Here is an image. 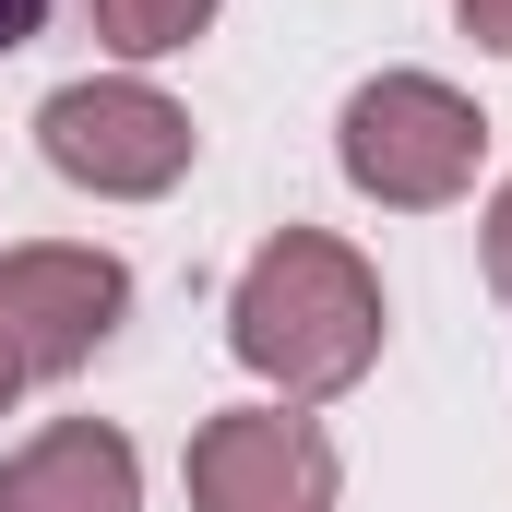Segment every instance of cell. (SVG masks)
Returning <instances> with one entry per match:
<instances>
[{
	"label": "cell",
	"instance_id": "cell-1",
	"mask_svg": "<svg viewBox=\"0 0 512 512\" xmlns=\"http://www.w3.org/2000/svg\"><path fill=\"white\" fill-rule=\"evenodd\" d=\"M382 274L346 251L334 227H274L251 262H239V286H227V346H239V370L274 382L286 405H322V393H358L382 370Z\"/></svg>",
	"mask_w": 512,
	"mask_h": 512
},
{
	"label": "cell",
	"instance_id": "cell-2",
	"mask_svg": "<svg viewBox=\"0 0 512 512\" xmlns=\"http://www.w3.org/2000/svg\"><path fill=\"white\" fill-rule=\"evenodd\" d=\"M334 167L382 203V215H441L477 191L489 167V108L441 72H370L334 120Z\"/></svg>",
	"mask_w": 512,
	"mask_h": 512
},
{
	"label": "cell",
	"instance_id": "cell-3",
	"mask_svg": "<svg viewBox=\"0 0 512 512\" xmlns=\"http://www.w3.org/2000/svg\"><path fill=\"white\" fill-rule=\"evenodd\" d=\"M36 155H48L72 191H96V203H155V191L191 179L203 131H191L179 96H155L143 72H84V84H60V96L36 108Z\"/></svg>",
	"mask_w": 512,
	"mask_h": 512
},
{
	"label": "cell",
	"instance_id": "cell-4",
	"mask_svg": "<svg viewBox=\"0 0 512 512\" xmlns=\"http://www.w3.org/2000/svg\"><path fill=\"white\" fill-rule=\"evenodd\" d=\"M120 322H131V262L120 251H96V239H24V251H0V334H12V358L36 382L84 370Z\"/></svg>",
	"mask_w": 512,
	"mask_h": 512
},
{
	"label": "cell",
	"instance_id": "cell-5",
	"mask_svg": "<svg viewBox=\"0 0 512 512\" xmlns=\"http://www.w3.org/2000/svg\"><path fill=\"white\" fill-rule=\"evenodd\" d=\"M346 465L322 441V417L298 405H227L191 429V512H334Z\"/></svg>",
	"mask_w": 512,
	"mask_h": 512
},
{
	"label": "cell",
	"instance_id": "cell-6",
	"mask_svg": "<svg viewBox=\"0 0 512 512\" xmlns=\"http://www.w3.org/2000/svg\"><path fill=\"white\" fill-rule=\"evenodd\" d=\"M0 512H143V453L108 417H60L0 453Z\"/></svg>",
	"mask_w": 512,
	"mask_h": 512
},
{
	"label": "cell",
	"instance_id": "cell-7",
	"mask_svg": "<svg viewBox=\"0 0 512 512\" xmlns=\"http://www.w3.org/2000/svg\"><path fill=\"white\" fill-rule=\"evenodd\" d=\"M215 24V0H96V36L120 48V60H167V48H191Z\"/></svg>",
	"mask_w": 512,
	"mask_h": 512
},
{
	"label": "cell",
	"instance_id": "cell-8",
	"mask_svg": "<svg viewBox=\"0 0 512 512\" xmlns=\"http://www.w3.org/2000/svg\"><path fill=\"white\" fill-rule=\"evenodd\" d=\"M477 251H489V286H501V310H512V179L489 191V215H477Z\"/></svg>",
	"mask_w": 512,
	"mask_h": 512
},
{
	"label": "cell",
	"instance_id": "cell-9",
	"mask_svg": "<svg viewBox=\"0 0 512 512\" xmlns=\"http://www.w3.org/2000/svg\"><path fill=\"white\" fill-rule=\"evenodd\" d=\"M453 12H465V36H477L489 60H512V0H453Z\"/></svg>",
	"mask_w": 512,
	"mask_h": 512
},
{
	"label": "cell",
	"instance_id": "cell-10",
	"mask_svg": "<svg viewBox=\"0 0 512 512\" xmlns=\"http://www.w3.org/2000/svg\"><path fill=\"white\" fill-rule=\"evenodd\" d=\"M36 24H48V0H0V60H12V48H24Z\"/></svg>",
	"mask_w": 512,
	"mask_h": 512
},
{
	"label": "cell",
	"instance_id": "cell-11",
	"mask_svg": "<svg viewBox=\"0 0 512 512\" xmlns=\"http://www.w3.org/2000/svg\"><path fill=\"white\" fill-rule=\"evenodd\" d=\"M36 382V370H24V358H12V334H0V417H12V393Z\"/></svg>",
	"mask_w": 512,
	"mask_h": 512
}]
</instances>
